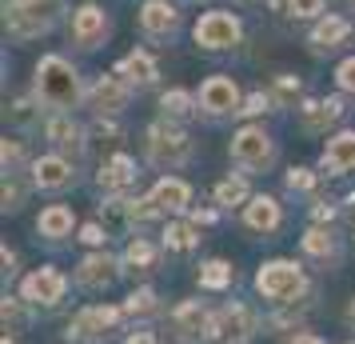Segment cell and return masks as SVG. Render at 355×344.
<instances>
[{"instance_id": "6da1fadb", "label": "cell", "mask_w": 355, "mask_h": 344, "mask_svg": "<svg viewBox=\"0 0 355 344\" xmlns=\"http://www.w3.org/2000/svg\"><path fill=\"white\" fill-rule=\"evenodd\" d=\"M36 97L44 100L49 108H56V113L76 108V100H80V76H76V68L68 65L64 56H44L36 65Z\"/></svg>"}, {"instance_id": "7a4b0ae2", "label": "cell", "mask_w": 355, "mask_h": 344, "mask_svg": "<svg viewBox=\"0 0 355 344\" xmlns=\"http://www.w3.org/2000/svg\"><path fill=\"white\" fill-rule=\"evenodd\" d=\"M60 13H64V0H17V4L8 8L4 24H8V33L12 36L28 40V36L49 33Z\"/></svg>"}, {"instance_id": "3957f363", "label": "cell", "mask_w": 355, "mask_h": 344, "mask_svg": "<svg viewBox=\"0 0 355 344\" xmlns=\"http://www.w3.org/2000/svg\"><path fill=\"white\" fill-rule=\"evenodd\" d=\"M304 268L300 264H291V261H272V264H263L256 272V288L268 300H275V304H288L291 296H300L304 293Z\"/></svg>"}, {"instance_id": "277c9868", "label": "cell", "mask_w": 355, "mask_h": 344, "mask_svg": "<svg viewBox=\"0 0 355 344\" xmlns=\"http://www.w3.org/2000/svg\"><path fill=\"white\" fill-rule=\"evenodd\" d=\"M148 156L160 168H176V164H184L192 156V140L176 124H152L148 129Z\"/></svg>"}, {"instance_id": "5b68a950", "label": "cell", "mask_w": 355, "mask_h": 344, "mask_svg": "<svg viewBox=\"0 0 355 344\" xmlns=\"http://www.w3.org/2000/svg\"><path fill=\"white\" fill-rule=\"evenodd\" d=\"M272 156H275L272 140H268V132L256 129V124H248V129H240L236 136H232V161L240 164V168H248V172L268 168Z\"/></svg>"}, {"instance_id": "8992f818", "label": "cell", "mask_w": 355, "mask_h": 344, "mask_svg": "<svg viewBox=\"0 0 355 344\" xmlns=\"http://www.w3.org/2000/svg\"><path fill=\"white\" fill-rule=\"evenodd\" d=\"M240 40V20L232 13H204L200 24H196V44L208 52H220V49H232Z\"/></svg>"}, {"instance_id": "52a82bcc", "label": "cell", "mask_w": 355, "mask_h": 344, "mask_svg": "<svg viewBox=\"0 0 355 344\" xmlns=\"http://www.w3.org/2000/svg\"><path fill=\"white\" fill-rule=\"evenodd\" d=\"M120 320V309H108V304H92V309H80L68 325V336L76 341H104L108 332L116 328Z\"/></svg>"}, {"instance_id": "ba28073f", "label": "cell", "mask_w": 355, "mask_h": 344, "mask_svg": "<svg viewBox=\"0 0 355 344\" xmlns=\"http://www.w3.org/2000/svg\"><path fill=\"white\" fill-rule=\"evenodd\" d=\"M200 108L208 116L240 113V88L227 81V76H208V81L200 84Z\"/></svg>"}, {"instance_id": "9c48e42d", "label": "cell", "mask_w": 355, "mask_h": 344, "mask_svg": "<svg viewBox=\"0 0 355 344\" xmlns=\"http://www.w3.org/2000/svg\"><path fill=\"white\" fill-rule=\"evenodd\" d=\"M172 332H176L184 344H196V341H204V336H211V316L204 312L200 300H184V304L172 312Z\"/></svg>"}, {"instance_id": "30bf717a", "label": "cell", "mask_w": 355, "mask_h": 344, "mask_svg": "<svg viewBox=\"0 0 355 344\" xmlns=\"http://www.w3.org/2000/svg\"><path fill=\"white\" fill-rule=\"evenodd\" d=\"M64 288H68V280H64V272H56V268H36L33 277H24V300L28 304H56L60 296H64Z\"/></svg>"}, {"instance_id": "8fae6325", "label": "cell", "mask_w": 355, "mask_h": 344, "mask_svg": "<svg viewBox=\"0 0 355 344\" xmlns=\"http://www.w3.org/2000/svg\"><path fill=\"white\" fill-rule=\"evenodd\" d=\"M128 92H132V84L124 81V76H100V81L88 88V104H92L96 113L112 116L128 104Z\"/></svg>"}, {"instance_id": "7c38bea8", "label": "cell", "mask_w": 355, "mask_h": 344, "mask_svg": "<svg viewBox=\"0 0 355 344\" xmlns=\"http://www.w3.org/2000/svg\"><path fill=\"white\" fill-rule=\"evenodd\" d=\"M72 36H76V44H84V49H96L100 40L108 36V17H104V8H96V4L76 8V17H72Z\"/></svg>"}, {"instance_id": "4fadbf2b", "label": "cell", "mask_w": 355, "mask_h": 344, "mask_svg": "<svg viewBox=\"0 0 355 344\" xmlns=\"http://www.w3.org/2000/svg\"><path fill=\"white\" fill-rule=\"evenodd\" d=\"M72 164L60 161V156H40V161L33 164V184L36 188H44V193H60V188H68L72 184Z\"/></svg>"}, {"instance_id": "5bb4252c", "label": "cell", "mask_w": 355, "mask_h": 344, "mask_svg": "<svg viewBox=\"0 0 355 344\" xmlns=\"http://www.w3.org/2000/svg\"><path fill=\"white\" fill-rule=\"evenodd\" d=\"M116 272H120V264L112 261V256H104V252H96V256H84L80 268H76V284H84V288H108L116 280Z\"/></svg>"}, {"instance_id": "9a60e30c", "label": "cell", "mask_w": 355, "mask_h": 344, "mask_svg": "<svg viewBox=\"0 0 355 344\" xmlns=\"http://www.w3.org/2000/svg\"><path fill=\"white\" fill-rule=\"evenodd\" d=\"M252 332V316H248V309H240V304H232V309H224V312H216L211 316V336L216 341H243Z\"/></svg>"}, {"instance_id": "2e32d148", "label": "cell", "mask_w": 355, "mask_h": 344, "mask_svg": "<svg viewBox=\"0 0 355 344\" xmlns=\"http://www.w3.org/2000/svg\"><path fill=\"white\" fill-rule=\"evenodd\" d=\"M176 24H180V13L168 0H148L140 8V28L148 36H168V33H176Z\"/></svg>"}, {"instance_id": "e0dca14e", "label": "cell", "mask_w": 355, "mask_h": 344, "mask_svg": "<svg viewBox=\"0 0 355 344\" xmlns=\"http://www.w3.org/2000/svg\"><path fill=\"white\" fill-rule=\"evenodd\" d=\"M44 132H49L52 145L64 148V152H72V156H80V152H84V129L68 113H56L49 120V129H44Z\"/></svg>"}, {"instance_id": "ac0fdd59", "label": "cell", "mask_w": 355, "mask_h": 344, "mask_svg": "<svg viewBox=\"0 0 355 344\" xmlns=\"http://www.w3.org/2000/svg\"><path fill=\"white\" fill-rule=\"evenodd\" d=\"M323 168H327V172H352L355 168V132H339V136L327 140Z\"/></svg>"}, {"instance_id": "d6986e66", "label": "cell", "mask_w": 355, "mask_h": 344, "mask_svg": "<svg viewBox=\"0 0 355 344\" xmlns=\"http://www.w3.org/2000/svg\"><path fill=\"white\" fill-rule=\"evenodd\" d=\"M243 224L256 232H272L279 224V200L272 197H252L243 204Z\"/></svg>"}, {"instance_id": "ffe728a7", "label": "cell", "mask_w": 355, "mask_h": 344, "mask_svg": "<svg viewBox=\"0 0 355 344\" xmlns=\"http://www.w3.org/2000/svg\"><path fill=\"white\" fill-rule=\"evenodd\" d=\"M152 200L160 204L164 213H184L188 208V200H192V188L184 181H172V177H164L156 188H152Z\"/></svg>"}, {"instance_id": "44dd1931", "label": "cell", "mask_w": 355, "mask_h": 344, "mask_svg": "<svg viewBox=\"0 0 355 344\" xmlns=\"http://www.w3.org/2000/svg\"><path fill=\"white\" fill-rule=\"evenodd\" d=\"M116 76H124L128 84H140V88H144V84L156 81V60H152L148 52H128V56L116 65Z\"/></svg>"}, {"instance_id": "7402d4cb", "label": "cell", "mask_w": 355, "mask_h": 344, "mask_svg": "<svg viewBox=\"0 0 355 344\" xmlns=\"http://www.w3.org/2000/svg\"><path fill=\"white\" fill-rule=\"evenodd\" d=\"M132 181H136V164H132V156L116 152L112 161H104V168H100V184H104L108 193H116V188H128Z\"/></svg>"}, {"instance_id": "603a6c76", "label": "cell", "mask_w": 355, "mask_h": 344, "mask_svg": "<svg viewBox=\"0 0 355 344\" xmlns=\"http://www.w3.org/2000/svg\"><path fill=\"white\" fill-rule=\"evenodd\" d=\"M347 33H352V24H347L343 17H327V20H320V24L311 28V44H315V52L336 49L339 40H347Z\"/></svg>"}, {"instance_id": "cb8c5ba5", "label": "cell", "mask_w": 355, "mask_h": 344, "mask_svg": "<svg viewBox=\"0 0 355 344\" xmlns=\"http://www.w3.org/2000/svg\"><path fill=\"white\" fill-rule=\"evenodd\" d=\"M36 229H40V236H49V240L68 236V232H72V208H64V204H52V208H44V213H40V220H36Z\"/></svg>"}, {"instance_id": "d4e9b609", "label": "cell", "mask_w": 355, "mask_h": 344, "mask_svg": "<svg viewBox=\"0 0 355 344\" xmlns=\"http://www.w3.org/2000/svg\"><path fill=\"white\" fill-rule=\"evenodd\" d=\"M192 104H200V100H192L188 92H180V88L164 92V100H160V108H164L168 120H188V116H192Z\"/></svg>"}, {"instance_id": "484cf974", "label": "cell", "mask_w": 355, "mask_h": 344, "mask_svg": "<svg viewBox=\"0 0 355 344\" xmlns=\"http://www.w3.org/2000/svg\"><path fill=\"white\" fill-rule=\"evenodd\" d=\"M124 264H128L132 272H148V268L156 264V248L148 245V240H140V236H136V240L128 245V252H124Z\"/></svg>"}, {"instance_id": "4316f807", "label": "cell", "mask_w": 355, "mask_h": 344, "mask_svg": "<svg viewBox=\"0 0 355 344\" xmlns=\"http://www.w3.org/2000/svg\"><path fill=\"white\" fill-rule=\"evenodd\" d=\"M196 240H200V236H196V229H192V224H184V220H176V224H168V229H164V245L176 248V252L196 248Z\"/></svg>"}, {"instance_id": "83f0119b", "label": "cell", "mask_w": 355, "mask_h": 344, "mask_svg": "<svg viewBox=\"0 0 355 344\" xmlns=\"http://www.w3.org/2000/svg\"><path fill=\"white\" fill-rule=\"evenodd\" d=\"M200 284H204V288H227V284H232V264L208 261L200 268Z\"/></svg>"}, {"instance_id": "f1b7e54d", "label": "cell", "mask_w": 355, "mask_h": 344, "mask_svg": "<svg viewBox=\"0 0 355 344\" xmlns=\"http://www.w3.org/2000/svg\"><path fill=\"white\" fill-rule=\"evenodd\" d=\"M243 200H248V184H243L240 177H236V181L227 177V181H220V184H216V204H224V208H232V204H243Z\"/></svg>"}, {"instance_id": "f546056e", "label": "cell", "mask_w": 355, "mask_h": 344, "mask_svg": "<svg viewBox=\"0 0 355 344\" xmlns=\"http://www.w3.org/2000/svg\"><path fill=\"white\" fill-rule=\"evenodd\" d=\"M304 252L307 256H336V236L323 229H311L304 236Z\"/></svg>"}, {"instance_id": "4dcf8cb0", "label": "cell", "mask_w": 355, "mask_h": 344, "mask_svg": "<svg viewBox=\"0 0 355 344\" xmlns=\"http://www.w3.org/2000/svg\"><path fill=\"white\" fill-rule=\"evenodd\" d=\"M124 309H128L132 316H148V312L156 309V293H152V288H140V293L128 296V304H124Z\"/></svg>"}, {"instance_id": "1f68e13d", "label": "cell", "mask_w": 355, "mask_h": 344, "mask_svg": "<svg viewBox=\"0 0 355 344\" xmlns=\"http://www.w3.org/2000/svg\"><path fill=\"white\" fill-rule=\"evenodd\" d=\"M336 81H339L343 92H352V97H355V56H347V60L336 68Z\"/></svg>"}, {"instance_id": "d6a6232c", "label": "cell", "mask_w": 355, "mask_h": 344, "mask_svg": "<svg viewBox=\"0 0 355 344\" xmlns=\"http://www.w3.org/2000/svg\"><path fill=\"white\" fill-rule=\"evenodd\" d=\"M291 17H320L323 13V0H288Z\"/></svg>"}, {"instance_id": "836d02e7", "label": "cell", "mask_w": 355, "mask_h": 344, "mask_svg": "<svg viewBox=\"0 0 355 344\" xmlns=\"http://www.w3.org/2000/svg\"><path fill=\"white\" fill-rule=\"evenodd\" d=\"M275 97L279 100H295L300 97V81H295V76H279V81H275Z\"/></svg>"}, {"instance_id": "e575fe53", "label": "cell", "mask_w": 355, "mask_h": 344, "mask_svg": "<svg viewBox=\"0 0 355 344\" xmlns=\"http://www.w3.org/2000/svg\"><path fill=\"white\" fill-rule=\"evenodd\" d=\"M20 156H24L20 140H4V172H12V168L20 164Z\"/></svg>"}, {"instance_id": "d590c367", "label": "cell", "mask_w": 355, "mask_h": 344, "mask_svg": "<svg viewBox=\"0 0 355 344\" xmlns=\"http://www.w3.org/2000/svg\"><path fill=\"white\" fill-rule=\"evenodd\" d=\"M315 184V177L307 172V168H291V177H288V188H311Z\"/></svg>"}, {"instance_id": "8d00e7d4", "label": "cell", "mask_w": 355, "mask_h": 344, "mask_svg": "<svg viewBox=\"0 0 355 344\" xmlns=\"http://www.w3.org/2000/svg\"><path fill=\"white\" fill-rule=\"evenodd\" d=\"M80 240H84V245H104V232H100V224H84Z\"/></svg>"}, {"instance_id": "74e56055", "label": "cell", "mask_w": 355, "mask_h": 344, "mask_svg": "<svg viewBox=\"0 0 355 344\" xmlns=\"http://www.w3.org/2000/svg\"><path fill=\"white\" fill-rule=\"evenodd\" d=\"M4 208H20V188L12 181H4Z\"/></svg>"}, {"instance_id": "f35d334b", "label": "cell", "mask_w": 355, "mask_h": 344, "mask_svg": "<svg viewBox=\"0 0 355 344\" xmlns=\"http://www.w3.org/2000/svg\"><path fill=\"white\" fill-rule=\"evenodd\" d=\"M263 108H268V97H252V100H248V104H243V108H240V113L256 116V113H263Z\"/></svg>"}, {"instance_id": "ab89813d", "label": "cell", "mask_w": 355, "mask_h": 344, "mask_svg": "<svg viewBox=\"0 0 355 344\" xmlns=\"http://www.w3.org/2000/svg\"><path fill=\"white\" fill-rule=\"evenodd\" d=\"M128 344H156V336H152L148 328H140V332H132L128 336Z\"/></svg>"}, {"instance_id": "60d3db41", "label": "cell", "mask_w": 355, "mask_h": 344, "mask_svg": "<svg viewBox=\"0 0 355 344\" xmlns=\"http://www.w3.org/2000/svg\"><path fill=\"white\" fill-rule=\"evenodd\" d=\"M291 344H323V341H320V336H311V332H304V336H295Z\"/></svg>"}, {"instance_id": "b9f144b4", "label": "cell", "mask_w": 355, "mask_h": 344, "mask_svg": "<svg viewBox=\"0 0 355 344\" xmlns=\"http://www.w3.org/2000/svg\"><path fill=\"white\" fill-rule=\"evenodd\" d=\"M347 320H352V328H355V300H352V309H347Z\"/></svg>"}, {"instance_id": "7bdbcfd3", "label": "cell", "mask_w": 355, "mask_h": 344, "mask_svg": "<svg viewBox=\"0 0 355 344\" xmlns=\"http://www.w3.org/2000/svg\"><path fill=\"white\" fill-rule=\"evenodd\" d=\"M4 344H12V341H4Z\"/></svg>"}]
</instances>
